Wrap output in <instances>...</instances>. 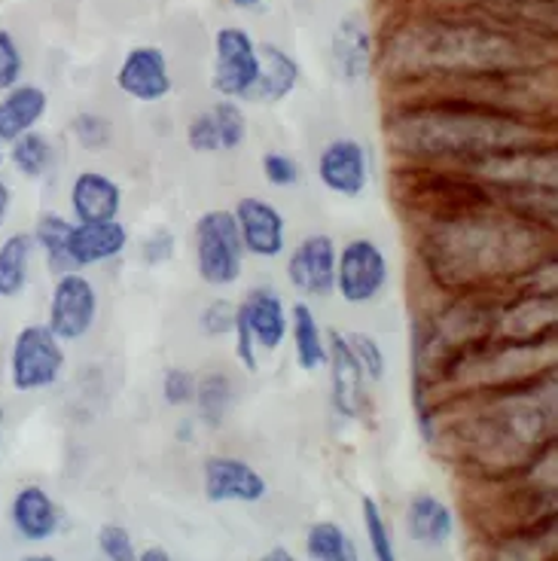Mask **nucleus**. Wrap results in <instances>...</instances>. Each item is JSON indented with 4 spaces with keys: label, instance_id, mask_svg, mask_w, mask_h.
<instances>
[{
    "label": "nucleus",
    "instance_id": "24",
    "mask_svg": "<svg viewBox=\"0 0 558 561\" xmlns=\"http://www.w3.org/2000/svg\"><path fill=\"white\" fill-rule=\"evenodd\" d=\"M406 534L421 547H446L455 534L452 510L433 494H415L406 506Z\"/></svg>",
    "mask_w": 558,
    "mask_h": 561
},
{
    "label": "nucleus",
    "instance_id": "20",
    "mask_svg": "<svg viewBox=\"0 0 558 561\" xmlns=\"http://www.w3.org/2000/svg\"><path fill=\"white\" fill-rule=\"evenodd\" d=\"M556 519L482 540V561H556Z\"/></svg>",
    "mask_w": 558,
    "mask_h": 561
},
{
    "label": "nucleus",
    "instance_id": "18",
    "mask_svg": "<svg viewBox=\"0 0 558 561\" xmlns=\"http://www.w3.org/2000/svg\"><path fill=\"white\" fill-rule=\"evenodd\" d=\"M70 214L73 224H104L119 220L123 208V190L104 171H80L70 183Z\"/></svg>",
    "mask_w": 558,
    "mask_h": 561
},
{
    "label": "nucleus",
    "instance_id": "44",
    "mask_svg": "<svg viewBox=\"0 0 558 561\" xmlns=\"http://www.w3.org/2000/svg\"><path fill=\"white\" fill-rule=\"evenodd\" d=\"M138 561H174V559H171L162 547H150V549H144V552H138Z\"/></svg>",
    "mask_w": 558,
    "mask_h": 561
},
{
    "label": "nucleus",
    "instance_id": "45",
    "mask_svg": "<svg viewBox=\"0 0 558 561\" xmlns=\"http://www.w3.org/2000/svg\"><path fill=\"white\" fill-rule=\"evenodd\" d=\"M257 561H296V556L291 552V549L275 547V549H269L263 559H257Z\"/></svg>",
    "mask_w": 558,
    "mask_h": 561
},
{
    "label": "nucleus",
    "instance_id": "2",
    "mask_svg": "<svg viewBox=\"0 0 558 561\" xmlns=\"http://www.w3.org/2000/svg\"><path fill=\"white\" fill-rule=\"evenodd\" d=\"M376 49L388 85L556 65V41L455 10H397Z\"/></svg>",
    "mask_w": 558,
    "mask_h": 561
},
{
    "label": "nucleus",
    "instance_id": "15",
    "mask_svg": "<svg viewBox=\"0 0 558 561\" xmlns=\"http://www.w3.org/2000/svg\"><path fill=\"white\" fill-rule=\"evenodd\" d=\"M116 85L123 95L140 101V104H156V101L168 99L174 89V80H171L166 53L159 46L128 49L123 65L116 70Z\"/></svg>",
    "mask_w": 558,
    "mask_h": 561
},
{
    "label": "nucleus",
    "instance_id": "21",
    "mask_svg": "<svg viewBox=\"0 0 558 561\" xmlns=\"http://www.w3.org/2000/svg\"><path fill=\"white\" fill-rule=\"evenodd\" d=\"M10 519H13L15 534L29 543H43L56 537L61 528V513H58L53 494L41 485H25L15 491L10 504Z\"/></svg>",
    "mask_w": 558,
    "mask_h": 561
},
{
    "label": "nucleus",
    "instance_id": "8",
    "mask_svg": "<svg viewBox=\"0 0 558 561\" xmlns=\"http://www.w3.org/2000/svg\"><path fill=\"white\" fill-rule=\"evenodd\" d=\"M391 280V263L373 239H351L335 256V290L345 306H366Z\"/></svg>",
    "mask_w": 558,
    "mask_h": 561
},
{
    "label": "nucleus",
    "instance_id": "38",
    "mask_svg": "<svg viewBox=\"0 0 558 561\" xmlns=\"http://www.w3.org/2000/svg\"><path fill=\"white\" fill-rule=\"evenodd\" d=\"M22 73H25L22 49H19V43L10 31L0 28V92L22 83Z\"/></svg>",
    "mask_w": 558,
    "mask_h": 561
},
{
    "label": "nucleus",
    "instance_id": "34",
    "mask_svg": "<svg viewBox=\"0 0 558 561\" xmlns=\"http://www.w3.org/2000/svg\"><path fill=\"white\" fill-rule=\"evenodd\" d=\"M70 135L73 140L83 147V150H104L107 144H111L113 126L101 116V113L83 111L73 116V123H70Z\"/></svg>",
    "mask_w": 558,
    "mask_h": 561
},
{
    "label": "nucleus",
    "instance_id": "49",
    "mask_svg": "<svg viewBox=\"0 0 558 561\" xmlns=\"http://www.w3.org/2000/svg\"><path fill=\"white\" fill-rule=\"evenodd\" d=\"M3 421H7V412H3V407H0V439H3Z\"/></svg>",
    "mask_w": 558,
    "mask_h": 561
},
{
    "label": "nucleus",
    "instance_id": "27",
    "mask_svg": "<svg viewBox=\"0 0 558 561\" xmlns=\"http://www.w3.org/2000/svg\"><path fill=\"white\" fill-rule=\"evenodd\" d=\"M70 229H73V220L61 217V214H56V210H43L41 217L34 220L31 239H34V248L46 256V266H49L53 275L70 272V260H68Z\"/></svg>",
    "mask_w": 558,
    "mask_h": 561
},
{
    "label": "nucleus",
    "instance_id": "28",
    "mask_svg": "<svg viewBox=\"0 0 558 561\" xmlns=\"http://www.w3.org/2000/svg\"><path fill=\"white\" fill-rule=\"evenodd\" d=\"M7 159L13 162V169L22 178L41 181L56 165V144L49 140V135H43V131L34 128V131H29V135H22V138H15L10 144V156Z\"/></svg>",
    "mask_w": 558,
    "mask_h": 561
},
{
    "label": "nucleus",
    "instance_id": "37",
    "mask_svg": "<svg viewBox=\"0 0 558 561\" xmlns=\"http://www.w3.org/2000/svg\"><path fill=\"white\" fill-rule=\"evenodd\" d=\"M196 379L198 376H193L183 366H168L162 373V397L168 407H190L196 397Z\"/></svg>",
    "mask_w": 558,
    "mask_h": 561
},
{
    "label": "nucleus",
    "instance_id": "17",
    "mask_svg": "<svg viewBox=\"0 0 558 561\" xmlns=\"http://www.w3.org/2000/svg\"><path fill=\"white\" fill-rule=\"evenodd\" d=\"M238 314L248 323L253 342L260 351H278L287 342L291 333V306L284 302V296L272 287H253L244 296V302H238Z\"/></svg>",
    "mask_w": 558,
    "mask_h": 561
},
{
    "label": "nucleus",
    "instance_id": "12",
    "mask_svg": "<svg viewBox=\"0 0 558 561\" xmlns=\"http://www.w3.org/2000/svg\"><path fill=\"white\" fill-rule=\"evenodd\" d=\"M335 244L327 232H311L296 241V248L287 256V280L296 294L306 299H323L335 290Z\"/></svg>",
    "mask_w": 558,
    "mask_h": 561
},
{
    "label": "nucleus",
    "instance_id": "23",
    "mask_svg": "<svg viewBox=\"0 0 558 561\" xmlns=\"http://www.w3.org/2000/svg\"><path fill=\"white\" fill-rule=\"evenodd\" d=\"M257 49H260V80H257L251 101L278 104V101L291 99L299 85V73H303L296 58L284 53L281 46H272V43H263Z\"/></svg>",
    "mask_w": 558,
    "mask_h": 561
},
{
    "label": "nucleus",
    "instance_id": "50",
    "mask_svg": "<svg viewBox=\"0 0 558 561\" xmlns=\"http://www.w3.org/2000/svg\"><path fill=\"white\" fill-rule=\"evenodd\" d=\"M7 162V156H3V140H0V165Z\"/></svg>",
    "mask_w": 558,
    "mask_h": 561
},
{
    "label": "nucleus",
    "instance_id": "14",
    "mask_svg": "<svg viewBox=\"0 0 558 561\" xmlns=\"http://www.w3.org/2000/svg\"><path fill=\"white\" fill-rule=\"evenodd\" d=\"M202 489L210 504H226V501H236V504H257L263 501L265 491V477L241 458H229V455H210L205 467H202Z\"/></svg>",
    "mask_w": 558,
    "mask_h": 561
},
{
    "label": "nucleus",
    "instance_id": "10",
    "mask_svg": "<svg viewBox=\"0 0 558 561\" xmlns=\"http://www.w3.org/2000/svg\"><path fill=\"white\" fill-rule=\"evenodd\" d=\"M238 226V239L248 256L257 260H278L287 251V220L275 202L263 196L238 198L232 208Z\"/></svg>",
    "mask_w": 558,
    "mask_h": 561
},
{
    "label": "nucleus",
    "instance_id": "25",
    "mask_svg": "<svg viewBox=\"0 0 558 561\" xmlns=\"http://www.w3.org/2000/svg\"><path fill=\"white\" fill-rule=\"evenodd\" d=\"M287 339L294 342L296 366L303 373H318L327 364V336H323V327L318 321L315 309L303 302L291 306V333Z\"/></svg>",
    "mask_w": 558,
    "mask_h": 561
},
{
    "label": "nucleus",
    "instance_id": "11",
    "mask_svg": "<svg viewBox=\"0 0 558 561\" xmlns=\"http://www.w3.org/2000/svg\"><path fill=\"white\" fill-rule=\"evenodd\" d=\"M327 369H330V407L339 419L361 421L369 412V393L361 364L354 360L342 330L327 333Z\"/></svg>",
    "mask_w": 558,
    "mask_h": 561
},
{
    "label": "nucleus",
    "instance_id": "29",
    "mask_svg": "<svg viewBox=\"0 0 558 561\" xmlns=\"http://www.w3.org/2000/svg\"><path fill=\"white\" fill-rule=\"evenodd\" d=\"M196 403L198 419L205 421L208 427H220L229 415V407H232V381L226 376L224 369H214V373H205L196 379Z\"/></svg>",
    "mask_w": 558,
    "mask_h": 561
},
{
    "label": "nucleus",
    "instance_id": "43",
    "mask_svg": "<svg viewBox=\"0 0 558 561\" xmlns=\"http://www.w3.org/2000/svg\"><path fill=\"white\" fill-rule=\"evenodd\" d=\"M10 208H13V190H10V183L0 178V226L10 217Z\"/></svg>",
    "mask_w": 558,
    "mask_h": 561
},
{
    "label": "nucleus",
    "instance_id": "1",
    "mask_svg": "<svg viewBox=\"0 0 558 561\" xmlns=\"http://www.w3.org/2000/svg\"><path fill=\"white\" fill-rule=\"evenodd\" d=\"M419 427L464 479L516 477L556 449V373L433 403Z\"/></svg>",
    "mask_w": 558,
    "mask_h": 561
},
{
    "label": "nucleus",
    "instance_id": "13",
    "mask_svg": "<svg viewBox=\"0 0 558 561\" xmlns=\"http://www.w3.org/2000/svg\"><path fill=\"white\" fill-rule=\"evenodd\" d=\"M318 181L327 193L361 198L369 186V150L357 138H335L318 156Z\"/></svg>",
    "mask_w": 558,
    "mask_h": 561
},
{
    "label": "nucleus",
    "instance_id": "35",
    "mask_svg": "<svg viewBox=\"0 0 558 561\" xmlns=\"http://www.w3.org/2000/svg\"><path fill=\"white\" fill-rule=\"evenodd\" d=\"M236 302L226 299V296H217V299H210L208 306L202 309V314H198V327H202L205 336H229L232 327H236Z\"/></svg>",
    "mask_w": 558,
    "mask_h": 561
},
{
    "label": "nucleus",
    "instance_id": "9",
    "mask_svg": "<svg viewBox=\"0 0 558 561\" xmlns=\"http://www.w3.org/2000/svg\"><path fill=\"white\" fill-rule=\"evenodd\" d=\"M260 80V49L244 28L224 25L214 37V73L210 89L220 99L251 101Z\"/></svg>",
    "mask_w": 558,
    "mask_h": 561
},
{
    "label": "nucleus",
    "instance_id": "40",
    "mask_svg": "<svg viewBox=\"0 0 558 561\" xmlns=\"http://www.w3.org/2000/svg\"><path fill=\"white\" fill-rule=\"evenodd\" d=\"M263 174L265 181L272 183V186H278V190H294L296 183H299V165H296L294 156L281 153V150H269L263 156Z\"/></svg>",
    "mask_w": 558,
    "mask_h": 561
},
{
    "label": "nucleus",
    "instance_id": "39",
    "mask_svg": "<svg viewBox=\"0 0 558 561\" xmlns=\"http://www.w3.org/2000/svg\"><path fill=\"white\" fill-rule=\"evenodd\" d=\"M186 144H190L193 153H224L210 111H202L193 116V123L186 126Z\"/></svg>",
    "mask_w": 558,
    "mask_h": 561
},
{
    "label": "nucleus",
    "instance_id": "19",
    "mask_svg": "<svg viewBox=\"0 0 558 561\" xmlns=\"http://www.w3.org/2000/svg\"><path fill=\"white\" fill-rule=\"evenodd\" d=\"M128 248V229L119 220H104V224H73L68 239L70 268L86 272V268L104 266L116 260Z\"/></svg>",
    "mask_w": 558,
    "mask_h": 561
},
{
    "label": "nucleus",
    "instance_id": "41",
    "mask_svg": "<svg viewBox=\"0 0 558 561\" xmlns=\"http://www.w3.org/2000/svg\"><path fill=\"white\" fill-rule=\"evenodd\" d=\"M178 251V239H174V232L171 229H153L147 239L140 241V260L147 263V266H166L171 263V256Z\"/></svg>",
    "mask_w": 558,
    "mask_h": 561
},
{
    "label": "nucleus",
    "instance_id": "22",
    "mask_svg": "<svg viewBox=\"0 0 558 561\" xmlns=\"http://www.w3.org/2000/svg\"><path fill=\"white\" fill-rule=\"evenodd\" d=\"M49 111V95L37 83H19L3 92L0 99V140L13 144L41 126Z\"/></svg>",
    "mask_w": 558,
    "mask_h": 561
},
{
    "label": "nucleus",
    "instance_id": "3",
    "mask_svg": "<svg viewBox=\"0 0 558 561\" xmlns=\"http://www.w3.org/2000/svg\"><path fill=\"white\" fill-rule=\"evenodd\" d=\"M412 244L431 294H494L556 256V229L479 208L412 224Z\"/></svg>",
    "mask_w": 558,
    "mask_h": 561
},
{
    "label": "nucleus",
    "instance_id": "32",
    "mask_svg": "<svg viewBox=\"0 0 558 561\" xmlns=\"http://www.w3.org/2000/svg\"><path fill=\"white\" fill-rule=\"evenodd\" d=\"M345 339H349L351 354H354V360L361 364L366 381H376V385L378 381H385V376H388V354L378 345V339L369 336V333H361V330L345 333Z\"/></svg>",
    "mask_w": 558,
    "mask_h": 561
},
{
    "label": "nucleus",
    "instance_id": "47",
    "mask_svg": "<svg viewBox=\"0 0 558 561\" xmlns=\"http://www.w3.org/2000/svg\"><path fill=\"white\" fill-rule=\"evenodd\" d=\"M186 436V439H193V421H186V424H181V439Z\"/></svg>",
    "mask_w": 558,
    "mask_h": 561
},
{
    "label": "nucleus",
    "instance_id": "26",
    "mask_svg": "<svg viewBox=\"0 0 558 561\" xmlns=\"http://www.w3.org/2000/svg\"><path fill=\"white\" fill-rule=\"evenodd\" d=\"M34 253L31 232H13L0 241V299H19L29 290Z\"/></svg>",
    "mask_w": 558,
    "mask_h": 561
},
{
    "label": "nucleus",
    "instance_id": "7",
    "mask_svg": "<svg viewBox=\"0 0 558 561\" xmlns=\"http://www.w3.org/2000/svg\"><path fill=\"white\" fill-rule=\"evenodd\" d=\"M101 299L95 284L89 280L86 272H61L53 280L49 290V306H46V327L56 333L65 345L80 342L92 333V327L99 321Z\"/></svg>",
    "mask_w": 558,
    "mask_h": 561
},
{
    "label": "nucleus",
    "instance_id": "42",
    "mask_svg": "<svg viewBox=\"0 0 558 561\" xmlns=\"http://www.w3.org/2000/svg\"><path fill=\"white\" fill-rule=\"evenodd\" d=\"M232 348H236L238 364L244 366L248 373H257L260 369V360H257V342H253L251 330H248V323L241 321V314H236V327H232Z\"/></svg>",
    "mask_w": 558,
    "mask_h": 561
},
{
    "label": "nucleus",
    "instance_id": "4",
    "mask_svg": "<svg viewBox=\"0 0 558 561\" xmlns=\"http://www.w3.org/2000/svg\"><path fill=\"white\" fill-rule=\"evenodd\" d=\"M385 138L406 169H464L486 156L556 144V123L455 101H391Z\"/></svg>",
    "mask_w": 558,
    "mask_h": 561
},
{
    "label": "nucleus",
    "instance_id": "46",
    "mask_svg": "<svg viewBox=\"0 0 558 561\" xmlns=\"http://www.w3.org/2000/svg\"><path fill=\"white\" fill-rule=\"evenodd\" d=\"M232 7H238V10H257V7H263L265 0H229Z\"/></svg>",
    "mask_w": 558,
    "mask_h": 561
},
{
    "label": "nucleus",
    "instance_id": "36",
    "mask_svg": "<svg viewBox=\"0 0 558 561\" xmlns=\"http://www.w3.org/2000/svg\"><path fill=\"white\" fill-rule=\"evenodd\" d=\"M99 549L104 561H138V549H135L132 534L116 522H107L99 528Z\"/></svg>",
    "mask_w": 558,
    "mask_h": 561
},
{
    "label": "nucleus",
    "instance_id": "33",
    "mask_svg": "<svg viewBox=\"0 0 558 561\" xmlns=\"http://www.w3.org/2000/svg\"><path fill=\"white\" fill-rule=\"evenodd\" d=\"M363 528H366L373 561H400L397 559V549H394L391 528H388V522H385L373 497H363Z\"/></svg>",
    "mask_w": 558,
    "mask_h": 561
},
{
    "label": "nucleus",
    "instance_id": "31",
    "mask_svg": "<svg viewBox=\"0 0 558 561\" xmlns=\"http://www.w3.org/2000/svg\"><path fill=\"white\" fill-rule=\"evenodd\" d=\"M210 116H214V126H217V135H220V150L224 153L238 150L248 140V116L241 111V101L220 99L210 107Z\"/></svg>",
    "mask_w": 558,
    "mask_h": 561
},
{
    "label": "nucleus",
    "instance_id": "48",
    "mask_svg": "<svg viewBox=\"0 0 558 561\" xmlns=\"http://www.w3.org/2000/svg\"><path fill=\"white\" fill-rule=\"evenodd\" d=\"M22 561H58V559H53V556H25Z\"/></svg>",
    "mask_w": 558,
    "mask_h": 561
},
{
    "label": "nucleus",
    "instance_id": "5",
    "mask_svg": "<svg viewBox=\"0 0 558 561\" xmlns=\"http://www.w3.org/2000/svg\"><path fill=\"white\" fill-rule=\"evenodd\" d=\"M193 244H196V272L208 287H232L241 272L248 253L238 239V226L232 210L210 208L196 220L193 229Z\"/></svg>",
    "mask_w": 558,
    "mask_h": 561
},
{
    "label": "nucleus",
    "instance_id": "16",
    "mask_svg": "<svg viewBox=\"0 0 558 561\" xmlns=\"http://www.w3.org/2000/svg\"><path fill=\"white\" fill-rule=\"evenodd\" d=\"M376 37L366 25V19L357 13L345 15L335 25L333 41H330V61H333L335 73L345 83H363L376 70Z\"/></svg>",
    "mask_w": 558,
    "mask_h": 561
},
{
    "label": "nucleus",
    "instance_id": "6",
    "mask_svg": "<svg viewBox=\"0 0 558 561\" xmlns=\"http://www.w3.org/2000/svg\"><path fill=\"white\" fill-rule=\"evenodd\" d=\"M68 366L65 342L46 323H25L10 345V385L19 393L46 391L58 385Z\"/></svg>",
    "mask_w": 558,
    "mask_h": 561
},
{
    "label": "nucleus",
    "instance_id": "30",
    "mask_svg": "<svg viewBox=\"0 0 558 561\" xmlns=\"http://www.w3.org/2000/svg\"><path fill=\"white\" fill-rule=\"evenodd\" d=\"M306 552L311 561H361L354 540L335 522H315L308 528Z\"/></svg>",
    "mask_w": 558,
    "mask_h": 561
}]
</instances>
